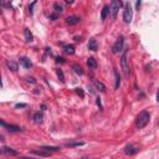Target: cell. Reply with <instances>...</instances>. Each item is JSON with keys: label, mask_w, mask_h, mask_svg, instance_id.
<instances>
[{"label": "cell", "mask_w": 159, "mask_h": 159, "mask_svg": "<svg viewBox=\"0 0 159 159\" xmlns=\"http://www.w3.org/2000/svg\"><path fill=\"white\" fill-rule=\"evenodd\" d=\"M53 9H55L56 12H62V6H61L58 3H55V4H53Z\"/></svg>", "instance_id": "d4e9b609"}, {"label": "cell", "mask_w": 159, "mask_h": 159, "mask_svg": "<svg viewBox=\"0 0 159 159\" xmlns=\"http://www.w3.org/2000/svg\"><path fill=\"white\" fill-rule=\"evenodd\" d=\"M35 5H36V1H34V3H32L30 6H29V10H30V14H32V12H34V10H32V9H34V6H35Z\"/></svg>", "instance_id": "83f0119b"}, {"label": "cell", "mask_w": 159, "mask_h": 159, "mask_svg": "<svg viewBox=\"0 0 159 159\" xmlns=\"http://www.w3.org/2000/svg\"><path fill=\"white\" fill-rule=\"evenodd\" d=\"M98 49V44L97 41H96L95 39H91L90 42H88V50H91V51H96V50Z\"/></svg>", "instance_id": "e0dca14e"}, {"label": "cell", "mask_w": 159, "mask_h": 159, "mask_svg": "<svg viewBox=\"0 0 159 159\" xmlns=\"http://www.w3.org/2000/svg\"><path fill=\"white\" fill-rule=\"evenodd\" d=\"M114 75H116V90L117 88H119V85H121V77H119V75H118V72H117V71H116V72H114Z\"/></svg>", "instance_id": "603a6c76"}, {"label": "cell", "mask_w": 159, "mask_h": 159, "mask_svg": "<svg viewBox=\"0 0 159 159\" xmlns=\"http://www.w3.org/2000/svg\"><path fill=\"white\" fill-rule=\"evenodd\" d=\"M26 81L30 82V83H36V80L34 77H26Z\"/></svg>", "instance_id": "4316f807"}, {"label": "cell", "mask_w": 159, "mask_h": 159, "mask_svg": "<svg viewBox=\"0 0 159 159\" xmlns=\"http://www.w3.org/2000/svg\"><path fill=\"white\" fill-rule=\"evenodd\" d=\"M149 119H150V114H149V112H148V111H142L140 113L138 114V117H137L136 127H137L138 129H142V128H144L145 125L148 124Z\"/></svg>", "instance_id": "6da1fadb"}, {"label": "cell", "mask_w": 159, "mask_h": 159, "mask_svg": "<svg viewBox=\"0 0 159 159\" xmlns=\"http://www.w3.org/2000/svg\"><path fill=\"white\" fill-rule=\"evenodd\" d=\"M56 62H57V64H64L65 60L62 57H56Z\"/></svg>", "instance_id": "f1b7e54d"}, {"label": "cell", "mask_w": 159, "mask_h": 159, "mask_svg": "<svg viewBox=\"0 0 159 159\" xmlns=\"http://www.w3.org/2000/svg\"><path fill=\"white\" fill-rule=\"evenodd\" d=\"M20 65L24 66L25 69H31L32 67V62L30 61V58H27V57H21L20 58Z\"/></svg>", "instance_id": "30bf717a"}, {"label": "cell", "mask_w": 159, "mask_h": 159, "mask_svg": "<svg viewBox=\"0 0 159 159\" xmlns=\"http://www.w3.org/2000/svg\"><path fill=\"white\" fill-rule=\"evenodd\" d=\"M87 66H88L90 69H92V70H96L98 67V64H97V61H96L95 57H90L88 60H87Z\"/></svg>", "instance_id": "8fae6325"}, {"label": "cell", "mask_w": 159, "mask_h": 159, "mask_svg": "<svg viewBox=\"0 0 159 159\" xmlns=\"http://www.w3.org/2000/svg\"><path fill=\"white\" fill-rule=\"evenodd\" d=\"M139 152V147H138L137 144H128L127 147L124 148V153L127 154V156H134Z\"/></svg>", "instance_id": "8992f818"}, {"label": "cell", "mask_w": 159, "mask_h": 159, "mask_svg": "<svg viewBox=\"0 0 159 159\" xmlns=\"http://www.w3.org/2000/svg\"><path fill=\"white\" fill-rule=\"evenodd\" d=\"M24 36H25V41H26V42H31V41L34 40V35H32V32L29 30V29H25L24 30Z\"/></svg>", "instance_id": "7c38bea8"}, {"label": "cell", "mask_w": 159, "mask_h": 159, "mask_svg": "<svg viewBox=\"0 0 159 159\" xmlns=\"http://www.w3.org/2000/svg\"><path fill=\"white\" fill-rule=\"evenodd\" d=\"M132 16H133V12H132V8L129 4H125L124 6V12H123V20L127 24H129L132 21Z\"/></svg>", "instance_id": "277c9868"}, {"label": "cell", "mask_w": 159, "mask_h": 159, "mask_svg": "<svg viewBox=\"0 0 159 159\" xmlns=\"http://www.w3.org/2000/svg\"><path fill=\"white\" fill-rule=\"evenodd\" d=\"M57 14H52V15H50V19H57Z\"/></svg>", "instance_id": "4dcf8cb0"}, {"label": "cell", "mask_w": 159, "mask_h": 159, "mask_svg": "<svg viewBox=\"0 0 159 159\" xmlns=\"http://www.w3.org/2000/svg\"><path fill=\"white\" fill-rule=\"evenodd\" d=\"M122 6V1H118V0H113L111 3V6H110V15L112 19H116L117 18V14L119 11V8Z\"/></svg>", "instance_id": "7a4b0ae2"}, {"label": "cell", "mask_w": 159, "mask_h": 159, "mask_svg": "<svg viewBox=\"0 0 159 159\" xmlns=\"http://www.w3.org/2000/svg\"><path fill=\"white\" fill-rule=\"evenodd\" d=\"M93 85H95V87H96V88H97L99 92H102V93H104V92H106V86H104L102 82H99L98 80H95V81H93Z\"/></svg>", "instance_id": "4fadbf2b"}, {"label": "cell", "mask_w": 159, "mask_h": 159, "mask_svg": "<svg viewBox=\"0 0 159 159\" xmlns=\"http://www.w3.org/2000/svg\"><path fill=\"white\" fill-rule=\"evenodd\" d=\"M85 143L83 142H69V143H66V147H81Z\"/></svg>", "instance_id": "44dd1931"}, {"label": "cell", "mask_w": 159, "mask_h": 159, "mask_svg": "<svg viewBox=\"0 0 159 159\" xmlns=\"http://www.w3.org/2000/svg\"><path fill=\"white\" fill-rule=\"evenodd\" d=\"M6 65H8V67H9V70H11L12 72H16V71H18V64H16L15 61L9 60L6 62Z\"/></svg>", "instance_id": "2e32d148"}, {"label": "cell", "mask_w": 159, "mask_h": 159, "mask_svg": "<svg viewBox=\"0 0 159 159\" xmlns=\"http://www.w3.org/2000/svg\"><path fill=\"white\" fill-rule=\"evenodd\" d=\"M157 101L159 102V91H158V93H157Z\"/></svg>", "instance_id": "1f68e13d"}, {"label": "cell", "mask_w": 159, "mask_h": 159, "mask_svg": "<svg viewBox=\"0 0 159 159\" xmlns=\"http://www.w3.org/2000/svg\"><path fill=\"white\" fill-rule=\"evenodd\" d=\"M15 107H16V108H20V107H26V104H25V103H18Z\"/></svg>", "instance_id": "f546056e"}, {"label": "cell", "mask_w": 159, "mask_h": 159, "mask_svg": "<svg viewBox=\"0 0 159 159\" xmlns=\"http://www.w3.org/2000/svg\"><path fill=\"white\" fill-rule=\"evenodd\" d=\"M76 93H77L78 96H81V97H83V96H85V93H83V91H82L81 88H76Z\"/></svg>", "instance_id": "484cf974"}, {"label": "cell", "mask_w": 159, "mask_h": 159, "mask_svg": "<svg viewBox=\"0 0 159 159\" xmlns=\"http://www.w3.org/2000/svg\"><path fill=\"white\" fill-rule=\"evenodd\" d=\"M64 50L67 55H73L75 53V46L73 45H66L64 47Z\"/></svg>", "instance_id": "d6986e66"}, {"label": "cell", "mask_w": 159, "mask_h": 159, "mask_svg": "<svg viewBox=\"0 0 159 159\" xmlns=\"http://www.w3.org/2000/svg\"><path fill=\"white\" fill-rule=\"evenodd\" d=\"M123 44H124V39H123V36H119L118 37V40L114 42V45L112 46V52L113 53H118L119 51H122V49H123Z\"/></svg>", "instance_id": "5b68a950"}, {"label": "cell", "mask_w": 159, "mask_h": 159, "mask_svg": "<svg viewBox=\"0 0 159 159\" xmlns=\"http://www.w3.org/2000/svg\"><path fill=\"white\" fill-rule=\"evenodd\" d=\"M56 73H57L58 78H60V81H61V82H65V76H64V72H62V70H56Z\"/></svg>", "instance_id": "cb8c5ba5"}, {"label": "cell", "mask_w": 159, "mask_h": 159, "mask_svg": "<svg viewBox=\"0 0 159 159\" xmlns=\"http://www.w3.org/2000/svg\"><path fill=\"white\" fill-rule=\"evenodd\" d=\"M34 154H36V156H40V157H50L51 156V153L47 152V150H45L44 148H41V149H32L31 150Z\"/></svg>", "instance_id": "9c48e42d"}, {"label": "cell", "mask_w": 159, "mask_h": 159, "mask_svg": "<svg viewBox=\"0 0 159 159\" xmlns=\"http://www.w3.org/2000/svg\"><path fill=\"white\" fill-rule=\"evenodd\" d=\"M20 159H32V158H27V157H21Z\"/></svg>", "instance_id": "d6a6232c"}, {"label": "cell", "mask_w": 159, "mask_h": 159, "mask_svg": "<svg viewBox=\"0 0 159 159\" xmlns=\"http://www.w3.org/2000/svg\"><path fill=\"white\" fill-rule=\"evenodd\" d=\"M121 65H122V70H123L125 78H129V65L127 60V53H123L122 58H121Z\"/></svg>", "instance_id": "3957f363"}, {"label": "cell", "mask_w": 159, "mask_h": 159, "mask_svg": "<svg viewBox=\"0 0 159 159\" xmlns=\"http://www.w3.org/2000/svg\"><path fill=\"white\" fill-rule=\"evenodd\" d=\"M81 21V18L77 15H71V16H67L66 18V24L67 25H76Z\"/></svg>", "instance_id": "52a82bcc"}, {"label": "cell", "mask_w": 159, "mask_h": 159, "mask_svg": "<svg viewBox=\"0 0 159 159\" xmlns=\"http://www.w3.org/2000/svg\"><path fill=\"white\" fill-rule=\"evenodd\" d=\"M32 118H34V122L36 124H41L44 122V116H42V113H40V112H36Z\"/></svg>", "instance_id": "9a60e30c"}, {"label": "cell", "mask_w": 159, "mask_h": 159, "mask_svg": "<svg viewBox=\"0 0 159 159\" xmlns=\"http://www.w3.org/2000/svg\"><path fill=\"white\" fill-rule=\"evenodd\" d=\"M72 69H73V71H75V72H76L77 75H83V70H82V67H81L80 65H73Z\"/></svg>", "instance_id": "7402d4cb"}, {"label": "cell", "mask_w": 159, "mask_h": 159, "mask_svg": "<svg viewBox=\"0 0 159 159\" xmlns=\"http://www.w3.org/2000/svg\"><path fill=\"white\" fill-rule=\"evenodd\" d=\"M42 148L45 150H47V152H50V153H51V152H57V150L61 149L60 147H52V145H44Z\"/></svg>", "instance_id": "ffe728a7"}, {"label": "cell", "mask_w": 159, "mask_h": 159, "mask_svg": "<svg viewBox=\"0 0 159 159\" xmlns=\"http://www.w3.org/2000/svg\"><path fill=\"white\" fill-rule=\"evenodd\" d=\"M0 123H1L3 127H4V128H6L9 132H19V131H21V128L18 127V125H14V124H8V123L4 122V121H1V122H0Z\"/></svg>", "instance_id": "ba28073f"}, {"label": "cell", "mask_w": 159, "mask_h": 159, "mask_svg": "<svg viewBox=\"0 0 159 159\" xmlns=\"http://www.w3.org/2000/svg\"><path fill=\"white\" fill-rule=\"evenodd\" d=\"M108 12H110V8H108L107 5H104V6L102 8V11H101V19H102V21H104V20H106Z\"/></svg>", "instance_id": "ac0fdd59"}, {"label": "cell", "mask_w": 159, "mask_h": 159, "mask_svg": "<svg viewBox=\"0 0 159 159\" xmlns=\"http://www.w3.org/2000/svg\"><path fill=\"white\" fill-rule=\"evenodd\" d=\"M1 153L8 154V156H18V152H16V150H14L12 148H8V147H3Z\"/></svg>", "instance_id": "5bb4252c"}, {"label": "cell", "mask_w": 159, "mask_h": 159, "mask_svg": "<svg viewBox=\"0 0 159 159\" xmlns=\"http://www.w3.org/2000/svg\"><path fill=\"white\" fill-rule=\"evenodd\" d=\"M80 159H88V157H86V156H85V157H82V158H80Z\"/></svg>", "instance_id": "836d02e7"}]
</instances>
